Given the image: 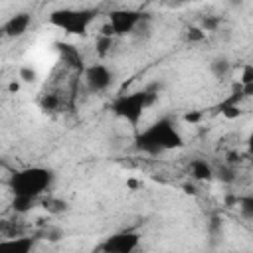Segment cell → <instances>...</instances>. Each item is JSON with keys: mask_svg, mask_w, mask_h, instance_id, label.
<instances>
[{"mask_svg": "<svg viewBox=\"0 0 253 253\" xmlns=\"http://www.w3.org/2000/svg\"><path fill=\"white\" fill-rule=\"evenodd\" d=\"M154 95L148 89H138V91H130V93H123L117 95L111 103V111L115 117L123 119L125 123H128L130 126H138L146 107L152 103Z\"/></svg>", "mask_w": 253, "mask_h": 253, "instance_id": "3957f363", "label": "cell"}, {"mask_svg": "<svg viewBox=\"0 0 253 253\" xmlns=\"http://www.w3.org/2000/svg\"><path fill=\"white\" fill-rule=\"evenodd\" d=\"M36 247V237L32 235H16V237H2L0 253H32Z\"/></svg>", "mask_w": 253, "mask_h": 253, "instance_id": "ba28073f", "label": "cell"}, {"mask_svg": "<svg viewBox=\"0 0 253 253\" xmlns=\"http://www.w3.org/2000/svg\"><path fill=\"white\" fill-rule=\"evenodd\" d=\"M134 146L144 154H162L184 146V138L172 119L160 117L158 121H154L150 126H146L142 132L136 134Z\"/></svg>", "mask_w": 253, "mask_h": 253, "instance_id": "6da1fadb", "label": "cell"}, {"mask_svg": "<svg viewBox=\"0 0 253 253\" xmlns=\"http://www.w3.org/2000/svg\"><path fill=\"white\" fill-rule=\"evenodd\" d=\"M138 245H140V235L132 229H123L105 237V241L101 243V251L103 253H134Z\"/></svg>", "mask_w": 253, "mask_h": 253, "instance_id": "8992f818", "label": "cell"}, {"mask_svg": "<svg viewBox=\"0 0 253 253\" xmlns=\"http://www.w3.org/2000/svg\"><path fill=\"white\" fill-rule=\"evenodd\" d=\"M95 18H97V12L91 8H61V10L51 12L49 22L55 28L63 30L65 34L79 36L89 30V26L95 22Z\"/></svg>", "mask_w": 253, "mask_h": 253, "instance_id": "277c9868", "label": "cell"}, {"mask_svg": "<svg viewBox=\"0 0 253 253\" xmlns=\"http://www.w3.org/2000/svg\"><path fill=\"white\" fill-rule=\"evenodd\" d=\"M51 184H53V172L43 166H28L16 170L8 180L14 198H28L34 202L40 196H43L51 188Z\"/></svg>", "mask_w": 253, "mask_h": 253, "instance_id": "7a4b0ae2", "label": "cell"}, {"mask_svg": "<svg viewBox=\"0 0 253 253\" xmlns=\"http://www.w3.org/2000/svg\"><path fill=\"white\" fill-rule=\"evenodd\" d=\"M211 69L215 71V75H225L229 71V61L227 59H215L211 63Z\"/></svg>", "mask_w": 253, "mask_h": 253, "instance_id": "9a60e30c", "label": "cell"}, {"mask_svg": "<svg viewBox=\"0 0 253 253\" xmlns=\"http://www.w3.org/2000/svg\"><path fill=\"white\" fill-rule=\"evenodd\" d=\"M113 47V36H107V34H99L97 38V53L99 57H105Z\"/></svg>", "mask_w": 253, "mask_h": 253, "instance_id": "4fadbf2b", "label": "cell"}, {"mask_svg": "<svg viewBox=\"0 0 253 253\" xmlns=\"http://www.w3.org/2000/svg\"><path fill=\"white\" fill-rule=\"evenodd\" d=\"M219 24H221V20H219V18L206 16V18H204V22H202V30H206V32H213V30H215Z\"/></svg>", "mask_w": 253, "mask_h": 253, "instance_id": "2e32d148", "label": "cell"}, {"mask_svg": "<svg viewBox=\"0 0 253 253\" xmlns=\"http://www.w3.org/2000/svg\"><path fill=\"white\" fill-rule=\"evenodd\" d=\"M59 51H61V57H63V63H67L69 67H73L75 71H85L83 69V59H81V53L73 47V45H67V43H63L61 47H59Z\"/></svg>", "mask_w": 253, "mask_h": 253, "instance_id": "8fae6325", "label": "cell"}, {"mask_svg": "<svg viewBox=\"0 0 253 253\" xmlns=\"http://www.w3.org/2000/svg\"><path fill=\"white\" fill-rule=\"evenodd\" d=\"M30 24H32V16L28 12H18L2 24V32L6 38H20L28 32Z\"/></svg>", "mask_w": 253, "mask_h": 253, "instance_id": "9c48e42d", "label": "cell"}, {"mask_svg": "<svg viewBox=\"0 0 253 253\" xmlns=\"http://www.w3.org/2000/svg\"><path fill=\"white\" fill-rule=\"evenodd\" d=\"M144 20V14L138 10H130V8H119L113 10L109 14V22L105 26V30L101 34L107 36H126L130 32H134Z\"/></svg>", "mask_w": 253, "mask_h": 253, "instance_id": "5b68a950", "label": "cell"}, {"mask_svg": "<svg viewBox=\"0 0 253 253\" xmlns=\"http://www.w3.org/2000/svg\"><path fill=\"white\" fill-rule=\"evenodd\" d=\"M247 150H249V154H253V128H251V132L247 136Z\"/></svg>", "mask_w": 253, "mask_h": 253, "instance_id": "44dd1931", "label": "cell"}, {"mask_svg": "<svg viewBox=\"0 0 253 253\" xmlns=\"http://www.w3.org/2000/svg\"><path fill=\"white\" fill-rule=\"evenodd\" d=\"M188 172L198 182H210L213 178V174H215V170L211 168V164L206 162L204 158H194L190 162V166H188Z\"/></svg>", "mask_w": 253, "mask_h": 253, "instance_id": "30bf717a", "label": "cell"}, {"mask_svg": "<svg viewBox=\"0 0 253 253\" xmlns=\"http://www.w3.org/2000/svg\"><path fill=\"white\" fill-rule=\"evenodd\" d=\"M20 75L24 77V81H34V77H36V73H34V71H30V69H26V67L20 71Z\"/></svg>", "mask_w": 253, "mask_h": 253, "instance_id": "ffe728a7", "label": "cell"}, {"mask_svg": "<svg viewBox=\"0 0 253 253\" xmlns=\"http://www.w3.org/2000/svg\"><path fill=\"white\" fill-rule=\"evenodd\" d=\"M34 200H28V198H14L12 200V208H14V211L16 213H26V211H30L32 208H34Z\"/></svg>", "mask_w": 253, "mask_h": 253, "instance_id": "5bb4252c", "label": "cell"}, {"mask_svg": "<svg viewBox=\"0 0 253 253\" xmlns=\"http://www.w3.org/2000/svg\"><path fill=\"white\" fill-rule=\"evenodd\" d=\"M200 119V115H188L186 117V121H198Z\"/></svg>", "mask_w": 253, "mask_h": 253, "instance_id": "7402d4cb", "label": "cell"}, {"mask_svg": "<svg viewBox=\"0 0 253 253\" xmlns=\"http://www.w3.org/2000/svg\"><path fill=\"white\" fill-rule=\"evenodd\" d=\"M235 206L239 208V213L243 219H249L253 221V194H247V196H239Z\"/></svg>", "mask_w": 253, "mask_h": 253, "instance_id": "7c38bea8", "label": "cell"}, {"mask_svg": "<svg viewBox=\"0 0 253 253\" xmlns=\"http://www.w3.org/2000/svg\"><path fill=\"white\" fill-rule=\"evenodd\" d=\"M83 79H85V85H87V89L91 93L101 95V93H107L111 89L115 75L105 63H93V65L85 67Z\"/></svg>", "mask_w": 253, "mask_h": 253, "instance_id": "52a82bcc", "label": "cell"}, {"mask_svg": "<svg viewBox=\"0 0 253 253\" xmlns=\"http://www.w3.org/2000/svg\"><path fill=\"white\" fill-rule=\"evenodd\" d=\"M241 85H253V65H245V67H243Z\"/></svg>", "mask_w": 253, "mask_h": 253, "instance_id": "ac0fdd59", "label": "cell"}, {"mask_svg": "<svg viewBox=\"0 0 253 253\" xmlns=\"http://www.w3.org/2000/svg\"><path fill=\"white\" fill-rule=\"evenodd\" d=\"M217 172H219L217 176H219L223 182H233V178H235V176H233V170H231L227 164H223V166H221Z\"/></svg>", "mask_w": 253, "mask_h": 253, "instance_id": "d6986e66", "label": "cell"}, {"mask_svg": "<svg viewBox=\"0 0 253 253\" xmlns=\"http://www.w3.org/2000/svg\"><path fill=\"white\" fill-rule=\"evenodd\" d=\"M43 204H45V208H47L49 211H63V210H65V204H63L61 200H53V198H47Z\"/></svg>", "mask_w": 253, "mask_h": 253, "instance_id": "e0dca14e", "label": "cell"}]
</instances>
